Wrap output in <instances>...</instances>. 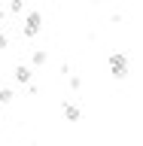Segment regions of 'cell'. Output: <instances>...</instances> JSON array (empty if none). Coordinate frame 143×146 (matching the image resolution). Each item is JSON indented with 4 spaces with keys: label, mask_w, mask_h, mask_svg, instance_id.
<instances>
[{
    "label": "cell",
    "mask_w": 143,
    "mask_h": 146,
    "mask_svg": "<svg viewBox=\"0 0 143 146\" xmlns=\"http://www.w3.org/2000/svg\"><path fill=\"white\" fill-rule=\"evenodd\" d=\"M12 76H15V82H21V85H27V82H31V76H34V73H31V67H27V64H18V67H15V73H12Z\"/></svg>",
    "instance_id": "277c9868"
},
{
    "label": "cell",
    "mask_w": 143,
    "mask_h": 146,
    "mask_svg": "<svg viewBox=\"0 0 143 146\" xmlns=\"http://www.w3.org/2000/svg\"><path fill=\"white\" fill-rule=\"evenodd\" d=\"M110 64V73H113V79H128V73H131V58L125 52H113L107 58Z\"/></svg>",
    "instance_id": "6da1fadb"
},
{
    "label": "cell",
    "mask_w": 143,
    "mask_h": 146,
    "mask_svg": "<svg viewBox=\"0 0 143 146\" xmlns=\"http://www.w3.org/2000/svg\"><path fill=\"white\" fill-rule=\"evenodd\" d=\"M70 88H73V91L82 88V76H70Z\"/></svg>",
    "instance_id": "9c48e42d"
},
{
    "label": "cell",
    "mask_w": 143,
    "mask_h": 146,
    "mask_svg": "<svg viewBox=\"0 0 143 146\" xmlns=\"http://www.w3.org/2000/svg\"><path fill=\"white\" fill-rule=\"evenodd\" d=\"M40 27H43V12L31 9V12H27V18H25V25H21V36L34 40V36L40 34Z\"/></svg>",
    "instance_id": "7a4b0ae2"
},
{
    "label": "cell",
    "mask_w": 143,
    "mask_h": 146,
    "mask_svg": "<svg viewBox=\"0 0 143 146\" xmlns=\"http://www.w3.org/2000/svg\"><path fill=\"white\" fill-rule=\"evenodd\" d=\"M12 98H15V94H12L9 88H0V104H9Z\"/></svg>",
    "instance_id": "ba28073f"
},
{
    "label": "cell",
    "mask_w": 143,
    "mask_h": 146,
    "mask_svg": "<svg viewBox=\"0 0 143 146\" xmlns=\"http://www.w3.org/2000/svg\"><path fill=\"white\" fill-rule=\"evenodd\" d=\"M3 49H9V34L0 27V52H3Z\"/></svg>",
    "instance_id": "52a82bcc"
},
{
    "label": "cell",
    "mask_w": 143,
    "mask_h": 146,
    "mask_svg": "<svg viewBox=\"0 0 143 146\" xmlns=\"http://www.w3.org/2000/svg\"><path fill=\"white\" fill-rule=\"evenodd\" d=\"M64 119H67V122H82V110L76 107V104H70V100H64Z\"/></svg>",
    "instance_id": "3957f363"
},
{
    "label": "cell",
    "mask_w": 143,
    "mask_h": 146,
    "mask_svg": "<svg viewBox=\"0 0 143 146\" xmlns=\"http://www.w3.org/2000/svg\"><path fill=\"white\" fill-rule=\"evenodd\" d=\"M46 61H49V52H46V49H37V52L31 55V64H34V67H43Z\"/></svg>",
    "instance_id": "5b68a950"
},
{
    "label": "cell",
    "mask_w": 143,
    "mask_h": 146,
    "mask_svg": "<svg viewBox=\"0 0 143 146\" xmlns=\"http://www.w3.org/2000/svg\"><path fill=\"white\" fill-rule=\"evenodd\" d=\"M25 9V0H9V12H21Z\"/></svg>",
    "instance_id": "8992f818"
},
{
    "label": "cell",
    "mask_w": 143,
    "mask_h": 146,
    "mask_svg": "<svg viewBox=\"0 0 143 146\" xmlns=\"http://www.w3.org/2000/svg\"><path fill=\"white\" fill-rule=\"evenodd\" d=\"M3 21H6V12H0V25H3Z\"/></svg>",
    "instance_id": "30bf717a"
}]
</instances>
